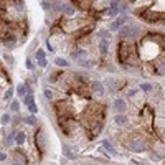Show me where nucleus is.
<instances>
[{
    "instance_id": "obj_1",
    "label": "nucleus",
    "mask_w": 165,
    "mask_h": 165,
    "mask_svg": "<svg viewBox=\"0 0 165 165\" xmlns=\"http://www.w3.org/2000/svg\"><path fill=\"white\" fill-rule=\"evenodd\" d=\"M135 50L129 43H121L119 45V61L122 65H134L135 63Z\"/></svg>"
},
{
    "instance_id": "obj_2",
    "label": "nucleus",
    "mask_w": 165,
    "mask_h": 165,
    "mask_svg": "<svg viewBox=\"0 0 165 165\" xmlns=\"http://www.w3.org/2000/svg\"><path fill=\"white\" fill-rule=\"evenodd\" d=\"M140 35V28L135 27V25H127V27H122L119 30V36L121 40H132V38H137Z\"/></svg>"
},
{
    "instance_id": "obj_3",
    "label": "nucleus",
    "mask_w": 165,
    "mask_h": 165,
    "mask_svg": "<svg viewBox=\"0 0 165 165\" xmlns=\"http://www.w3.org/2000/svg\"><path fill=\"white\" fill-rule=\"evenodd\" d=\"M53 12H60V13H65V15L71 17V15H74V7H73V3L55 2L53 3Z\"/></svg>"
},
{
    "instance_id": "obj_4",
    "label": "nucleus",
    "mask_w": 165,
    "mask_h": 165,
    "mask_svg": "<svg viewBox=\"0 0 165 165\" xmlns=\"http://www.w3.org/2000/svg\"><path fill=\"white\" fill-rule=\"evenodd\" d=\"M125 147L129 150H132V152H144V150L147 149V144H145V140H142V139H132L127 142Z\"/></svg>"
},
{
    "instance_id": "obj_5",
    "label": "nucleus",
    "mask_w": 165,
    "mask_h": 165,
    "mask_svg": "<svg viewBox=\"0 0 165 165\" xmlns=\"http://www.w3.org/2000/svg\"><path fill=\"white\" fill-rule=\"evenodd\" d=\"M35 144L38 150H40V154L43 155L45 154V147H46V137H45V130H43V127L38 129V132L35 134Z\"/></svg>"
},
{
    "instance_id": "obj_6",
    "label": "nucleus",
    "mask_w": 165,
    "mask_h": 165,
    "mask_svg": "<svg viewBox=\"0 0 165 165\" xmlns=\"http://www.w3.org/2000/svg\"><path fill=\"white\" fill-rule=\"evenodd\" d=\"M127 22V17L125 15H121V17H117L114 22H111V25H109V32H119L121 28H122V25Z\"/></svg>"
},
{
    "instance_id": "obj_7",
    "label": "nucleus",
    "mask_w": 165,
    "mask_h": 165,
    "mask_svg": "<svg viewBox=\"0 0 165 165\" xmlns=\"http://www.w3.org/2000/svg\"><path fill=\"white\" fill-rule=\"evenodd\" d=\"M91 91H93L94 94H104L106 91H104V84L103 82H99V81H93L91 82Z\"/></svg>"
},
{
    "instance_id": "obj_8",
    "label": "nucleus",
    "mask_w": 165,
    "mask_h": 165,
    "mask_svg": "<svg viewBox=\"0 0 165 165\" xmlns=\"http://www.w3.org/2000/svg\"><path fill=\"white\" fill-rule=\"evenodd\" d=\"M112 108L117 111V112L122 114L124 111H125V99H121V98H119V99H116L114 103H112Z\"/></svg>"
},
{
    "instance_id": "obj_9",
    "label": "nucleus",
    "mask_w": 165,
    "mask_h": 165,
    "mask_svg": "<svg viewBox=\"0 0 165 165\" xmlns=\"http://www.w3.org/2000/svg\"><path fill=\"white\" fill-rule=\"evenodd\" d=\"M101 145H103V147L108 150V152H111L112 155H119V152L117 150H116L114 147H112V144H111V140H108V139H104V140H101Z\"/></svg>"
},
{
    "instance_id": "obj_10",
    "label": "nucleus",
    "mask_w": 165,
    "mask_h": 165,
    "mask_svg": "<svg viewBox=\"0 0 165 165\" xmlns=\"http://www.w3.org/2000/svg\"><path fill=\"white\" fill-rule=\"evenodd\" d=\"M109 51V40H99V53L101 56H106Z\"/></svg>"
},
{
    "instance_id": "obj_11",
    "label": "nucleus",
    "mask_w": 165,
    "mask_h": 165,
    "mask_svg": "<svg viewBox=\"0 0 165 165\" xmlns=\"http://www.w3.org/2000/svg\"><path fill=\"white\" fill-rule=\"evenodd\" d=\"M25 140H27V134L23 132V130H17V134H15V144L17 145H23V144H25Z\"/></svg>"
},
{
    "instance_id": "obj_12",
    "label": "nucleus",
    "mask_w": 165,
    "mask_h": 165,
    "mask_svg": "<svg viewBox=\"0 0 165 165\" xmlns=\"http://www.w3.org/2000/svg\"><path fill=\"white\" fill-rule=\"evenodd\" d=\"M155 73H157L159 76H165V58L155 65Z\"/></svg>"
},
{
    "instance_id": "obj_13",
    "label": "nucleus",
    "mask_w": 165,
    "mask_h": 165,
    "mask_svg": "<svg viewBox=\"0 0 165 165\" xmlns=\"http://www.w3.org/2000/svg\"><path fill=\"white\" fill-rule=\"evenodd\" d=\"M17 94L20 96L22 99H25V96L28 94V86L27 84H18L17 86Z\"/></svg>"
},
{
    "instance_id": "obj_14",
    "label": "nucleus",
    "mask_w": 165,
    "mask_h": 165,
    "mask_svg": "<svg viewBox=\"0 0 165 165\" xmlns=\"http://www.w3.org/2000/svg\"><path fill=\"white\" fill-rule=\"evenodd\" d=\"M114 122L117 124V125H125V124H127V116H125V114L114 116Z\"/></svg>"
},
{
    "instance_id": "obj_15",
    "label": "nucleus",
    "mask_w": 165,
    "mask_h": 165,
    "mask_svg": "<svg viewBox=\"0 0 165 165\" xmlns=\"http://www.w3.org/2000/svg\"><path fill=\"white\" fill-rule=\"evenodd\" d=\"M63 154H65L68 159H71V160H73V159H76L74 152H73V150H71L70 147H68V144H63Z\"/></svg>"
},
{
    "instance_id": "obj_16",
    "label": "nucleus",
    "mask_w": 165,
    "mask_h": 165,
    "mask_svg": "<svg viewBox=\"0 0 165 165\" xmlns=\"http://www.w3.org/2000/svg\"><path fill=\"white\" fill-rule=\"evenodd\" d=\"M78 25H79V22L78 20H73V22H65V28L68 32H73V30H76Z\"/></svg>"
},
{
    "instance_id": "obj_17",
    "label": "nucleus",
    "mask_w": 165,
    "mask_h": 165,
    "mask_svg": "<svg viewBox=\"0 0 165 165\" xmlns=\"http://www.w3.org/2000/svg\"><path fill=\"white\" fill-rule=\"evenodd\" d=\"M55 65L56 66H60V68H66V66H70V63H68V60H65V58H55Z\"/></svg>"
},
{
    "instance_id": "obj_18",
    "label": "nucleus",
    "mask_w": 165,
    "mask_h": 165,
    "mask_svg": "<svg viewBox=\"0 0 165 165\" xmlns=\"http://www.w3.org/2000/svg\"><path fill=\"white\" fill-rule=\"evenodd\" d=\"M32 103H35V94H33V93H28V94L25 96V99H23V104L28 108Z\"/></svg>"
},
{
    "instance_id": "obj_19",
    "label": "nucleus",
    "mask_w": 165,
    "mask_h": 165,
    "mask_svg": "<svg viewBox=\"0 0 165 165\" xmlns=\"http://www.w3.org/2000/svg\"><path fill=\"white\" fill-rule=\"evenodd\" d=\"M82 56H86V51H84V50H76V51L71 53V58H73V60H79V58H82Z\"/></svg>"
},
{
    "instance_id": "obj_20",
    "label": "nucleus",
    "mask_w": 165,
    "mask_h": 165,
    "mask_svg": "<svg viewBox=\"0 0 165 165\" xmlns=\"http://www.w3.org/2000/svg\"><path fill=\"white\" fill-rule=\"evenodd\" d=\"M23 122L28 124V125H35L36 124V116H28V117H23Z\"/></svg>"
},
{
    "instance_id": "obj_21",
    "label": "nucleus",
    "mask_w": 165,
    "mask_h": 165,
    "mask_svg": "<svg viewBox=\"0 0 165 165\" xmlns=\"http://www.w3.org/2000/svg\"><path fill=\"white\" fill-rule=\"evenodd\" d=\"M10 122H12V117H10V114H8V112H5V114L2 116V119H0V124H2V125H7V124H10Z\"/></svg>"
},
{
    "instance_id": "obj_22",
    "label": "nucleus",
    "mask_w": 165,
    "mask_h": 165,
    "mask_svg": "<svg viewBox=\"0 0 165 165\" xmlns=\"http://www.w3.org/2000/svg\"><path fill=\"white\" fill-rule=\"evenodd\" d=\"M10 111H13V112H20V101H12Z\"/></svg>"
},
{
    "instance_id": "obj_23",
    "label": "nucleus",
    "mask_w": 165,
    "mask_h": 165,
    "mask_svg": "<svg viewBox=\"0 0 165 165\" xmlns=\"http://www.w3.org/2000/svg\"><path fill=\"white\" fill-rule=\"evenodd\" d=\"M36 60L38 61H43V60H46V51L45 50H36Z\"/></svg>"
},
{
    "instance_id": "obj_24",
    "label": "nucleus",
    "mask_w": 165,
    "mask_h": 165,
    "mask_svg": "<svg viewBox=\"0 0 165 165\" xmlns=\"http://www.w3.org/2000/svg\"><path fill=\"white\" fill-rule=\"evenodd\" d=\"M79 65L82 68H86V70H91V68L94 66V61H91V60H84V61H79Z\"/></svg>"
},
{
    "instance_id": "obj_25",
    "label": "nucleus",
    "mask_w": 165,
    "mask_h": 165,
    "mask_svg": "<svg viewBox=\"0 0 165 165\" xmlns=\"http://www.w3.org/2000/svg\"><path fill=\"white\" fill-rule=\"evenodd\" d=\"M140 91H144V93H150L152 91V84H149V82H142V84L139 86Z\"/></svg>"
},
{
    "instance_id": "obj_26",
    "label": "nucleus",
    "mask_w": 165,
    "mask_h": 165,
    "mask_svg": "<svg viewBox=\"0 0 165 165\" xmlns=\"http://www.w3.org/2000/svg\"><path fill=\"white\" fill-rule=\"evenodd\" d=\"M12 98H13V88H10V89H7V93H5V96H3V99L7 101H12Z\"/></svg>"
},
{
    "instance_id": "obj_27",
    "label": "nucleus",
    "mask_w": 165,
    "mask_h": 165,
    "mask_svg": "<svg viewBox=\"0 0 165 165\" xmlns=\"http://www.w3.org/2000/svg\"><path fill=\"white\" fill-rule=\"evenodd\" d=\"M41 8H43V10H46V12H51V10H53V3H50V2H41Z\"/></svg>"
},
{
    "instance_id": "obj_28",
    "label": "nucleus",
    "mask_w": 165,
    "mask_h": 165,
    "mask_svg": "<svg viewBox=\"0 0 165 165\" xmlns=\"http://www.w3.org/2000/svg\"><path fill=\"white\" fill-rule=\"evenodd\" d=\"M98 35H99V40H108V38H109V32L108 30H99Z\"/></svg>"
},
{
    "instance_id": "obj_29",
    "label": "nucleus",
    "mask_w": 165,
    "mask_h": 165,
    "mask_svg": "<svg viewBox=\"0 0 165 165\" xmlns=\"http://www.w3.org/2000/svg\"><path fill=\"white\" fill-rule=\"evenodd\" d=\"M15 134H17V130H13V132H10V135L7 137V145H10L12 142H15Z\"/></svg>"
},
{
    "instance_id": "obj_30",
    "label": "nucleus",
    "mask_w": 165,
    "mask_h": 165,
    "mask_svg": "<svg viewBox=\"0 0 165 165\" xmlns=\"http://www.w3.org/2000/svg\"><path fill=\"white\" fill-rule=\"evenodd\" d=\"M28 111H30V112H32L33 116H35V114L38 112V106H36L35 103H32L30 106H28Z\"/></svg>"
},
{
    "instance_id": "obj_31",
    "label": "nucleus",
    "mask_w": 165,
    "mask_h": 165,
    "mask_svg": "<svg viewBox=\"0 0 165 165\" xmlns=\"http://www.w3.org/2000/svg\"><path fill=\"white\" fill-rule=\"evenodd\" d=\"M25 66H27V70H33V68H35V66H33V63H32V60H30V58H27V61H25Z\"/></svg>"
},
{
    "instance_id": "obj_32",
    "label": "nucleus",
    "mask_w": 165,
    "mask_h": 165,
    "mask_svg": "<svg viewBox=\"0 0 165 165\" xmlns=\"http://www.w3.org/2000/svg\"><path fill=\"white\" fill-rule=\"evenodd\" d=\"M43 94H45V98H46V99H53V91L45 89V93H43Z\"/></svg>"
},
{
    "instance_id": "obj_33",
    "label": "nucleus",
    "mask_w": 165,
    "mask_h": 165,
    "mask_svg": "<svg viewBox=\"0 0 165 165\" xmlns=\"http://www.w3.org/2000/svg\"><path fill=\"white\" fill-rule=\"evenodd\" d=\"M135 94H137V89H129L127 91V98H134Z\"/></svg>"
},
{
    "instance_id": "obj_34",
    "label": "nucleus",
    "mask_w": 165,
    "mask_h": 165,
    "mask_svg": "<svg viewBox=\"0 0 165 165\" xmlns=\"http://www.w3.org/2000/svg\"><path fill=\"white\" fill-rule=\"evenodd\" d=\"M38 65H40L41 68H46V66H48V61H46V60H43V61H38Z\"/></svg>"
},
{
    "instance_id": "obj_35",
    "label": "nucleus",
    "mask_w": 165,
    "mask_h": 165,
    "mask_svg": "<svg viewBox=\"0 0 165 165\" xmlns=\"http://www.w3.org/2000/svg\"><path fill=\"white\" fill-rule=\"evenodd\" d=\"M56 78H58V73H53V74L50 76V81H51V82H55V81H56Z\"/></svg>"
},
{
    "instance_id": "obj_36",
    "label": "nucleus",
    "mask_w": 165,
    "mask_h": 165,
    "mask_svg": "<svg viewBox=\"0 0 165 165\" xmlns=\"http://www.w3.org/2000/svg\"><path fill=\"white\" fill-rule=\"evenodd\" d=\"M3 160H7V154L0 152V162H3Z\"/></svg>"
},
{
    "instance_id": "obj_37",
    "label": "nucleus",
    "mask_w": 165,
    "mask_h": 165,
    "mask_svg": "<svg viewBox=\"0 0 165 165\" xmlns=\"http://www.w3.org/2000/svg\"><path fill=\"white\" fill-rule=\"evenodd\" d=\"M3 58H5V61H8V63H10V65H12V63H13V60H12V56H10V55H5V56H3Z\"/></svg>"
},
{
    "instance_id": "obj_38",
    "label": "nucleus",
    "mask_w": 165,
    "mask_h": 165,
    "mask_svg": "<svg viewBox=\"0 0 165 165\" xmlns=\"http://www.w3.org/2000/svg\"><path fill=\"white\" fill-rule=\"evenodd\" d=\"M18 119H22V117H15V121H13V125H17L18 122H20V121H18Z\"/></svg>"
},
{
    "instance_id": "obj_39",
    "label": "nucleus",
    "mask_w": 165,
    "mask_h": 165,
    "mask_svg": "<svg viewBox=\"0 0 165 165\" xmlns=\"http://www.w3.org/2000/svg\"><path fill=\"white\" fill-rule=\"evenodd\" d=\"M13 165H22V163H18V162H15V163H13Z\"/></svg>"
}]
</instances>
